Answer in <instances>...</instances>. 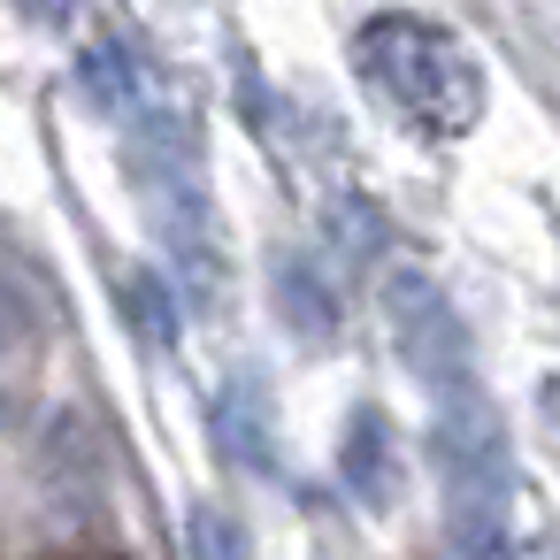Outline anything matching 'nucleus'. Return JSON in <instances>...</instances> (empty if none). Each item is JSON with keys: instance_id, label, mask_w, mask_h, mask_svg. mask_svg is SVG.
Wrapping results in <instances>:
<instances>
[{"instance_id": "f257e3e1", "label": "nucleus", "mask_w": 560, "mask_h": 560, "mask_svg": "<svg viewBox=\"0 0 560 560\" xmlns=\"http://www.w3.org/2000/svg\"><path fill=\"white\" fill-rule=\"evenodd\" d=\"M361 70L422 124V131H468L483 116V70L468 47L422 16H376L361 32Z\"/></svg>"}, {"instance_id": "f03ea898", "label": "nucleus", "mask_w": 560, "mask_h": 560, "mask_svg": "<svg viewBox=\"0 0 560 560\" xmlns=\"http://www.w3.org/2000/svg\"><path fill=\"white\" fill-rule=\"evenodd\" d=\"M384 300H392V338H399L407 369L422 384H438L445 399H476V384H468V330L445 307V292L430 277H399Z\"/></svg>"}, {"instance_id": "7ed1b4c3", "label": "nucleus", "mask_w": 560, "mask_h": 560, "mask_svg": "<svg viewBox=\"0 0 560 560\" xmlns=\"http://www.w3.org/2000/svg\"><path fill=\"white\" fill-rule=\"evenodd\" d=\"M338 468H346V483H353L361 499H392L399 468H392V438H384V422H376V415H361V422L346 430V453H338Z\"/></svg>"}, {"instance_id": "20e7f679", "label": "nucleus", "mask_w": 560, "mask_h": 560, "mask_svg": "<svg viewBox=\"0 0 560 560\" xmlns=\"http://www.w3.org/2000/svg\"><path fill=\"white\" fill-rule=\"evenodd\" d=\"M85 93H93L101 108H116V116H124V108H131V93H139L131 55H124V47H93V55H85Z\"/></svg>"}, {"instance_id": "39448f33", "label": "nucleus", "mask_w": 560, "mask_h": 560, "mask_svg": "<svg viewBox=\"0 0 560 560\" xmlns=\"http://www.w3.org/2000/svg\"><path fill=\"white\" fill-rule=\"evenodd\" d=\"M192 537H200V560H238V552H246V537H238L215 506H192Z\"/></svg>"}, {"instance_id": "423d86ee", "label": "nucleus", "mask_w": 560, "mask_h": 560, "mask_svg": "<svg viewBox=\"0 0 560 560\" xmlns=\"http://www.w3.org/2000/svg\"><path fill=\"white\" fill-rule=\"evenodd\" d=\"M131 300H139V323H147L154 338H170V300H162V284H154V277H131Z\"/></svg>"}, {"instance_id": "0eeeda50", "label": "nucleus", "mask_w": 560, "mask_h": 560, "mask_svg": "<svg viewBox=\"0 0 560 560\" xmlns=\"http://www.w3.org/2000/svg\"><path fill=\"white\" fill-rule=\"evenodd\" d=\"M24 9H32V16H39V24H62V16H70V9H78V0H24Z\"/></svg>"}, {"instance_id": "6e6552de", "label": "nucleus", "mask_w": 560, "mask_h": 560, "mask_svg": "<svg viewBox=\"0 0 560 560\" xmlns=\"http://www.w3.org/2000/svg\"><path fill=\"white\" fill-rule=\"evenodd\" d=\"M545 560H560V529H552V537H545Z\"/></svg>"}, {"instance_id": "1a4fd4ad", "label": "nucleus", "mask_w": 560, "mask_h": 560, "mask_svg": "<svg viewBox=\"0 0 560 560\" xmlns=\"http://www.w3.org/2000/svg\"><path fill=\"white\" fill-rule=\"evenodd\" d=\"M78 560H116V552H78Z\"/></svg>"}]
</instances>
